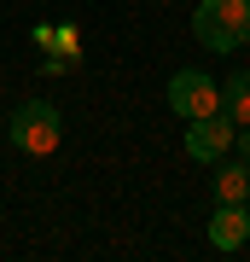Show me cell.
<instances>
[{"label": "cell", "mask_w": 250, "mask_h": 262, "mask_svg": "<svg viewBox=\"0 0 250 262\" xmlns=\"http://www.w3.org/2000/svg\"><path fill=\"white\" fill-rule=\"evenodd\" d=\"M221 111L233 117V128H250V70H244V76H227V88H221Z\"/></svg>", "instance_id": "ba28073f"}, {"label": "cell", "mask_w": 250, "mask_h": 262, "mask_svg": "<svg viewBox=\"0 0 250 262\" xmlns=\"http://www.w3.org/2000/svg\"><path fill=\"white\" fill-rule=\"evenodd\" d=\"M244 239H250V204H221L210 215V245H215V251L233 256Z\"/></svg>", "instance_id": "8992f818"}, {"label": "cell", "mask_w": 250, "mask_h": 262, "mask_svg": "<svg viewBox=\"0 0 250 262\" xmlns=\"http://www.w3.org/2000/svg\"><path fill=\"white\" fill-rule=\"evenodd\" d=\"M215 198L221 204H250V163H221L215 169Z\"/></svg>", "instance_id": "52a82bcc"}, {"label": "cell", "mask_w": 250, "mask_h": 262, "mask_svg": "<svg viewBox=\"0 0 250 262\" xmlns=\"http://www.w3.org/2000/svg\"><path fill=\"white\" fill-rule=\"evenodd\" d=\"M12 151H24V158H53L58 140H64V117H58V105L47 99H24L18 111H12Z\"/></svg>", "instance_id": "6da1fadb"}, {"label": "cell", "mask_w": 250, "mask_h": 262, "mask_svg": "<svg viewBox=\"0 0 250 262\" xmlns=\"http://www.w3.org/2000/svg\"><path fill=\"white\" fill-rule=\"evenodd\" d=\"M227 146H233V117H227V111L198 117L192 128H186V158H198V163H215Z\"/></svg>", "instance_id": "277c9868"}, {"label": "cell", "mask_w": 250, "mask_h": 262, "mask_svg": "<svg viewBox=\"0 0 250 262\" xmlns=\"http://www.w3.org/2000/svg\"><path fill=\"white\" fill-rule=\"evenodd\" d=\"M244 163H250V128H244Z\"/></svg>", "instance_id": "9c48e42d"}, {"label": "cell", "mask_w": 250, "mask_h": 262, "mask_svg": "<svg viewBox=\"0 0 250 262\" xmlns=\"http://www.w3.org/2000/svg\"><path fill=\"white\" fill-rule=\"evenodd\" d=\"M169 111L186 117V122L215 117V111H221V88H215L204 70H175V76H169Z\"/></svg>", "instance_id": "3957f363"}, {"label": "cell", "mask_w": 250, "mask_h": 262, "mask_svg": "<svg viewBox=\"0 0 250 262\" xmlns=\"http://www.w3.org/2000/svg\"><path fill=\"white\" fill-rule=\"evenodd\" d=\"M35 41L47 47V76L82 64V35H76L70 24H64V29H58V24H35Z\"/></svg>", "instance_id": "5b68a950"}, {"label": "cell", "mask_w": 250, "mask_h": 262, "mask_svg": "<svg viewBox=\"0 0 250 262\" xmlns=\"http://www.w3.org/2000/svg\"><path fill=\"white\" fill-rule=\"evenodd\" d=\"M192 35L215 53H233L250 41V0H198L192 12Z\"/></svg>", "instance_id": "7a4b0ae2"}]
</instances>
